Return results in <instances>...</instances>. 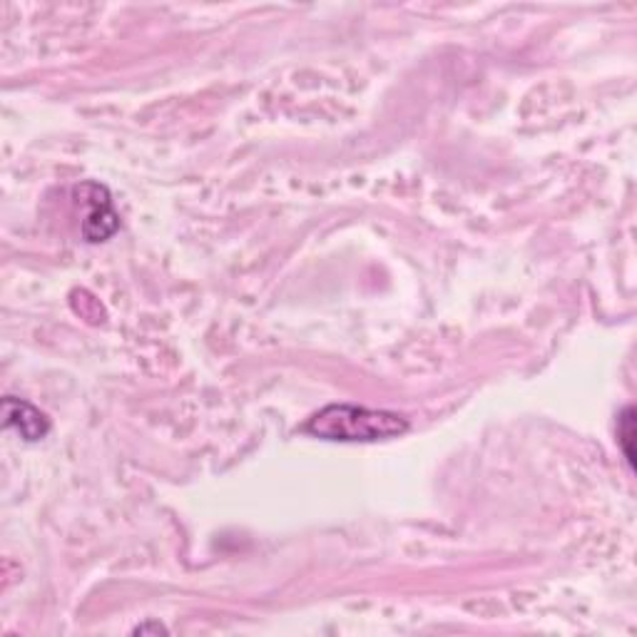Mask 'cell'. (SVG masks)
I'll return each instance as SVG.
<instances>
[{"label": "cell", "mask_w": 637, "mask_h": 637, "mask_svg": "<svg viewBox=\"0 0 637 637\" xmlns=\"http://www.w3.org/2000/svg\"><path fill=\"white\" fill-rule=\"evenodd\" d=\"M406 431H409V421L399 417V413L349 403H331L319 413H314L302 426V433H309V436L344 443L384 441L401 436Z\"/></svg>", "instance_id": "6da1fadb"}, {"label": "cell", "mask_w": 637, "mask_h": 637, "mask_svg": "<svg viewBox=\"0 0 637 637\" xmlns=\"http://www.w3.org/2000/svg\"><path fill=\"white\" fill-rule=\"evenodd\" d=\"M78 202L86 207V219H82V237L88 242H107L120 229V217L110 200V192L105 184L98 182H82L76 187Z\"/></svg>", "instance_id": "7a4b0ae2"}, {"label": "cell", "mask_w": 637, "mask_h": 637, "mask_svg": "<svg viewBox=\"0 0 637 637\" xmlns=\"http://www.w3.org/2000/svg\"><path fill=\"white\" fill-rule=\"evenodd\" d=\"M3 426L18 431V436L27 443L43 441L50 431V421L45 419V413L35 409L33 403L15 396H5L3 399Z\"/></svg>", "instance_id": "3957f363"}, {"label": "cell", "mask_w": 637, "mask_h": 637, "mask_svg": "<svg viewBox=\"0 0 637 637\" xmlns=\"http://www.w3.org/2000/svg\"><path fill=\"white\" fill-rule=\"evenodd\" d=\"M617 436H621L617 439V443H621L627 466L635 468V448H633V443H635V409L633 406H627V409L621 413V421H617Z\"/></svg>", "instance_id": "277c9868"}, {"label": "cell", "mask_w": 637, "mask_h": 637, "mask_svg": "<svg viewBox=\"0 0 637 637\" xmlns=\"http://www.w3.org/2000/svg\"><path fill=\"white\" fill-rule=\"evenodd\" d=\"M147 633H168V627L160 623H145L140 627H135V635H147Z\"/></svg>", "instance_id": "5b68a950"}]
</instances>
